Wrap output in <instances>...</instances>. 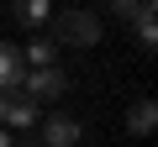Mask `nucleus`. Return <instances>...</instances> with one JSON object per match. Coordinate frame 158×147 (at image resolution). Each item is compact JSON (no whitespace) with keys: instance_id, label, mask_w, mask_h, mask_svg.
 <instances>
[{"instance_id":"f257e3e1","label":"nucleus","mask_w":158,"mask_h":147,"mask_svg":"<svg viewBox=\"0 0 158 147\" xmlns=\"http://www.w3.org/2000/svg\"><path fill=\"white\" fill-rule=\"evenodd\" d=\"M63 89H69V74L53 63V68H27L21 74V84H16V95H27L32 105H42V100H63Z\"/></svg>"},{"instance_id":"f03ea898","label":"nucleus","mask_w":158,"mask_h":147,"mask_svg":"<svg viewBox=\"0 0 158 147\" xmlns=\"http://www.w3.org/2000/svg\"><path fill=\"white\" fill-rule=\"evenodd\" d=\"M58 42H69V47H95V42H100V16H90V11H63V16H58Z\"/></svg>"},{"instance_id":"7ed1b4c3","label":"nucleus","mask_w":158,"mask_h":147,"mask_svg":"<svg viewBox=\"0 0 158 147\" xmlns=\"http://www.w3.org/2000/svg\"><path fill=\"white\" fill-rule=\"evenodd\" d=\"M74 142H85V126H79L74 116H48L42 121V137H37V147H74Z\"/></svg>"},{"instance_id":"20e7f679","label":"nucleus","mask_w":158,"mask_h":147,"mask_svg":"<svg viewBox=\"0 0 158 147\" xmlns=\"http://www.w3.org/2000/svg\"><path fill=\"white\" fill-rule=\"evenodd\" d=\"M21 53L11 47V42H0V95H16V84H21Z\"/></svg>"},{"instance_id":"39448f33","label":"nucleus","mask_w":158,"mask_h":147,"mask_svg":"<svg viewBox=\"0 0 158 147\" xmlns=\"http://www.w3.org/2000/svg\"><path fill=\"white\" fill-rule=\"evenodd\" d=\"M0 126H37V105L27 95H6V110H0Z\"/></svg>"},{"instance_id":"423d86ee","label":"nucleus","mask_w":158,"mask_h":147,"mask_svg":"<svg viewBox=\"0 0 158 147\" xmlns=\"http://www.w3.org/2000/svg\"><path fill=\"white\" fill-rule=\"evenodd\" d=\"M132 26H137V47L153 53V47H158V11H153V0H142V11H137Z\"/></svg>"},{"instance_id":"0eeeda50","label":"nucleus","mask_w":158,"mask_h":147,"mask_svg":"<svg viewBox=\"0 0 158 147\" xmlns=\"http://www.w3.org/2000/svg\"><path fill=\"white\" fill-rule=\"evenodd\" d=\"M53 58H58V42L32 37V42H27V53H21V68H53Z\"/></svg>"},{"instance_id":"6e6552de","label":"nucleus","mask_w":158,"mask_h":147,"mask_svg":"<svg viewBox=\"0 0 158 147\" xmlns=\"http://www.w3.org/2000/svg\"><path fill=\"white\" fill-rule=\"evenodd\" d=\"M153 126H158V105H153V100H137V105L127 110V131H132V137H148Z\"/></svg>"},{"instance_id":"1a4fd4ad","label":"nucleus","mask_w":158,"mask_h":147,"mask_svg":"<svg viewBox=\"0 0 158 147\" xmlns=\"http://www.w3.org/2000/svg\"><path fill=\"white\" fill-rule=\"evenodd\" d=\"M48 16H53L48 0H21V6H16V21H21V26H42Z\"/></svg>"},{"instance_id":"9d476101","label":"nucleus","mask_w":158,"mask_h":147,"mask_svg":"<svg viewBox=\"0 0 158 147\" xmlns=\"http://www.w3.org/2000/svg\"><path fill=\"white\" fill-rule=\"evenodd\" d=\"M137 11H142V0H111V16L116 21H137Z\"/></svg>"},{"instance_id":"9b49d317","label":"nucleus","mask_w":158,"mask_h":147,"mask_svg":"<svg viewBox=\"0 0 158 147\" xmlns=\"http://www.w3.org/2000/svg\"><path fill=\"white\" fill-rule=\"evenodd\" d=\"M0 147H16V142H11V131H0Z\"/></svg>"},{"instance_id":"f8f14e48","label":"nucleus","mask_w":158,"mask_h":147,"mask_svg":"<svg viewBox=\"0 0 158 147\" xmlns=\"http://www.w3.org/2000/svg\"><path fill=\"white\" fill-rule=\"evenodd\" d=\"M0 110H6V95H0Z\"/></svg>"},{"instance_id":"ddd939ff","label":"nucleus","mask_w":158,"mask_h":147,"mask_svg":"<svg viewBox=\"0 0 158 147\" xmlns=\"http://www.w3.org/2000/svg\"><path fill=\"white\" fill-rule=\"evenodd\" d=\"M27 147H37V137H32V142H27Z\"/></svg>"}]
</instances>
